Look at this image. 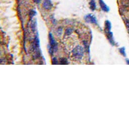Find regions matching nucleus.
<instances>
[{
    "label": "nucleus",
    "mask_w": 129,
    "mask_h": 129,
    "mask_svg": "<svg viewBox=\"0 0 129 129\" xmlns=\"http://www.w3.org/2000/svg\"><path fill=\"white\" fill-rule=\"evenodd\" d=\"M52 63L53 64H58V61L55 58H53L52 59Z\"/></svg>",
    "instance_id": "4468645a"
},
{
    "label": "nucleus",
    "mask_w": 129,
    "mask_h": 129,
    "mask_svg": "<svg viewBox=\"0 0 129 129\" xmlns=\"http://www.w3.org/2000/svg\"><path fill=\"white\" fill-rule=\"evenodd\" d=\"M99 3L101 9L103 11L108 12L109 11V8L107 6V5L104 2L103 0H99Z\"/></svg>",
    "instance_id": "423d86ee"
},
{
    "label": "nucleus",
    "mask_w": 129,
    "mask_h": 129,
    "mask_svg": "<svg viewBox=\"0 0 129 129\" xmlns=\"http://www.w3.org/2000/svg\"><path fill=\"white\" fill-rule=\"evenodd\" d=\"M89 5H90V8L92 11L95 10L96 8V5L94 0H91L90 2L89 3Z\"/></svg>",
    "instance_id": "6e6552de"
},
{
    "label": "nucleus",
    "mask_w": 129,
    "mask_h": 129,
    "mask_svg": "<svg viewBox=\"0 0 129 129\" xmlns=\"http://www.w3.org/2000/svg\"><path fill=\"white\" fill-rule=\"evenodd\" d=\"M34 1V2H35V3H37V4H38V3H40L41 2V0H33Z\"/></svg>",
    "instance_id": "2eb2a0df"
},
{
    "label": "nucleus",
    "mask_w": 129,
    "mask_h": 129,
    "mask_svg": "<svg viewBox=\"0 0 129 129\" xmlns=\"http://www.w3.org/2000/svg\"><path fill=\"white\" fill-rule=\"evenodd\" d=\"M85 20L87 22L91 23L93 24H97V18L93 14H89L85 16Z\"/></svg>",
    "instance_id": "f03ea898"
},
{
    "label": "nucleus",
    "mask_w": 129,
    "mask_h": 129,
    "mask_svg": "<svg viewBox=\"0 0 129 129\" xmlns=\"http://www.w3.org/2000/svg\"><path fill=\"white\" fill-rule=\"evenodd\" d=\"M35 14H36V12L35 10H31L29 12V15L30 16L31 18L34 17Z\"/></svg>",
    "instance_id": "9b49d317"
},
{
    "label": "nucleus",
    "mask_w": 129,
    "mask_h": 129,
    "mask_svg": "<svg viewBox=\"0 0 129 129\" xmlns=\"http://www.w3.org/2000/svg\"><path fill=\"white\" fill-rule=\"evenodd\" d=\"M111 28V24L109 20H106L105 22V31H110Z\"/></svg>",
    "instance_id": "0eeeda50"
},
{
    "label": "nucleus",
    "mask_w": 129,
    "mask_h": 129,
    "mask_svg": "<svg viewBox=\"0 0 129 129\" xmlns=\"http://www.w3.org/2000/svg\"><path fill=\"white\" fill-rule=\"evenodd\" d=\"M126 62H127V64H129V59H126Z\"/></svg>",
    "instance_id": "dca6fc26"
},
{
    "label": "nucleus",
    "mask_w": 129,
    "mask_h": 129,
    "mask_svg": "<svg viewBox=\"0 0 129 129\" xmlns=\"http://www.w3.org/2000/svg\"><path fill=\"white\" fill-rule=\"evenodd\" d=\"M83 49L81 46H77L72 51L73 56L77 59H81L83 56Z\"/></svg>",
    "instance_id": "f257e3e1"
},
{
    "label": "nucleus",
    "mask_w": 129,
    "mask_h": 129,
    "mask_svg": "<svg viewBox=\"0 0 129 129\" xmlns=\"http://www.w3.org/2000/svg\"><path fill=\"white\" fill-rule=\"evenodd\" d=\"M72 29L70 28H67L66 30L65 31V34L67 35H70L71 34L72 32Z\"/></svg>",
    "instance_id": "f8f14e48"
},
{
    "label": "nucleus",
    "mask_w": 129,
    "mask_h": 129,
    "mask_svg": "<svg viewBox=\"0 0 129 129\" xmlns=\"http://www.w3.org/2000/svg\"><path fill=\"white\" fill-rule=\"evenodd\" d=\"M105 33L106 34L107 38L109 40V42H110V43L112 45L114 46L115 45V42L113 39V34H112V32H111L110 31H105Z\"/></svg>",
    "instance_id": "39448f33"
},
{
    "label": "nucleus",
    "mask_w": 129,
    "mask_h": 129,
    "mask_svg": "<svg viewBox=\"0 0 129 129\" xmlns=\"http://www.w3.org/2000/svg\"><path fill=\"white\" fill-rule=\"evenodd\" d=\"M119 51H120V53L123 55L124 56H126V54H125V47H121L119 49Z\"/></svg>",
    "instance_id": "1a4fd4ad"
},
{
    "label": "nucleus",
    "mask_w": 129,
    "mask_h": 129,
    "mask_svg": "<svg viewBox=\"0 0 129 129\" xmlns=\"http://www.w3.org/2000/svg\"><path fill=\"white\" fill-rule=\"evenodd\" d=\"M53 3L51 0H44L43 3V7L46 10H50L53 8Z\"/></svg>",
    "instance_id": "20e7f679"
},
{
    "label": "nucleus",
    "mask_w": 129,
    "mask_h": 129,
    "mask_svg": "<svg viewBox=\"0 0 129 129\" xmlns=\"http://www.w3.org/2000/svg\"><path fill=\"white\" fill-rule=\"evenodd\" d=\"M125 26L127 28L128 32L129 33V20L127 19H125Z\"/></svg>",
    "instance_id": "9d476101"
},
{
    "label": "nucleus",
    "mask_w": 129,
    "mask_h": 129,
    "mask_svg": "<svg viewBox=\"0 0 129 129\" xmlns=\"http://www.w3.org/2000/svg\"><path fill=\"white\" fill-rule=\"evenodd\" d=\"M61 64H67V61L66 59H61Z\"/></svg>",
    "instance_id": "ddd939ff"
},
{
    "label": "nucleus",
    "mask_w": 129,
    "mask_h": 129,
    "mask_svg": "<svg viewBox=\"0 0 129 129\" xmlns=\"http://www.w3.org/2000/svg\"><path fill=\"white\" fill-rule=\"evenodd\" d=\"M49 38L50 43V46L51 48H52L53 50L55 51L57 48V43L56 42L55 39L53 38V36L51 33H50L49 34Z\"/></svg>",
    "instance_id": "7ed1b4c3"
}]
</instances>
